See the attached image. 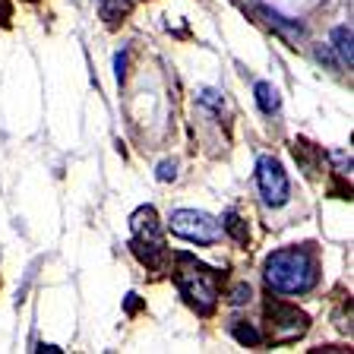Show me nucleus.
Returning <instances> with one entry per match:
<instances>
[{
    "instance_id": "17",
    "label": "nucleus",
    "mask_w": 354,
    "mask_h": 354,
    "mask_svg": "<svg viewBox=\"0 0 354 354\" xmlns=\"http://www.w3.org/2000/svg\"><path fill=\"white\" fill-rule=\"evenodd\" d=\"M136 307H140V301H136V295H127V313H136Z\"/></svg>"
},
{
    "instance_id": "7",
    "label": "nucleus",
    "mask_w": 354,
    "mask_h": 354,
    "mask_svg": "<svg viewBox=\"0 0 354 354\" xmlns=\"http://www.w3.org/2000/svg\"><path fill=\"white\" fill-rule=\"evenodd\" d=\"M133 7H136V0H98V16L104 19V26L114 29L133 13Z\"/></svg>"
},
{
    "instance_id": "8",
    "label": "nucleus",
    "mask_w": 354,
    "mask_h": 354,
    "mask_svg": "<svg viewBox=\"0 0 354 354\" xmlns=\"http://www.w3.org/2000/svg\"><path fill=\"white\" fill-rule=\"evenodd\" d=\"M253 95H257V104H259V111H263L266 118H272V114L281 111V95H279V88H275L272 82H257Z\"/></svg>"
},
{
    "instance_id": "1",
    "label": "nucleus",
    "mask_w": 354,
    "mask_h": 354,
    "mask_svg": "<svg viewBox=\"0 0 354 354\" xmlns=\"http://www.w3.org/2000/svg\"><path fill=\"white\" fill-rule=\"evenodd\" d=\"M263 279L275 295H307L319 281L317 253L310 247H281L266 257Z\"/></svg>"
},
{
    "instance_id": "15",
    "label": "nucleus",
    "mask_w": 354,
    "mask_h": 354,
    "mask_svg": "<svg viewBox=\"0 0 354 354\" xmlns=\"http://www.w3.org/2000/svg\"><path fill=\"white\" fill-rule=\"evenodd\" d=\"M127 57H130V51H120L118 60H114V66H118V82L127 80Z\"/></svg>"
},
{
    "instance_id": "6",
    "label": "nucleus",
    "mask_w": 354,
    "mask_h": 354,
    "mask_svg": "<svg viewBox=\"0 0 354 354\" xmlns=\"http://www.w3.org/2000/svg\"><path fill=\"white\" fill-rule=\"evenodd\" d=\"M257 187H259V196H263L266 206H285L291 199V184H288V174L281 168V162L275 155H259L257 158Z\"/></svg>"
},
{
    "instance_id": "3",
    "label": "nucleus",
    "mask_w": 354,
    "mask_h": 354,
    "mask_svg": "<svg viewBox=\"0 0 354 354\" xmlns=\"http://www.w3.org/2000/svg\"><path fill=\"white\" fill-rule=\"evenodd\" d=\"M130 228H133L130 250L136 253V259H140L146 269H152V272H162L165 263H168V247H165L162 221H158L155 209L140 206L130 218Z\"/></svg>"
},
{
    "instance_id": "13",
    "label": "nucleus",
    "mask_w": 354,
    "mask_h": 354,
    "mask_svg": "<svg viewBox=\"0 0 354 354\" xmlns=\"http://www.w3.org/2000/svg\"><path fill=\"white\" fill-rule=\"evenodd\" d=\"M253 297V291H250V285H237V288H231V295H228V301L234 304V307H241V304H247Z\"/></svg>"
},
{
    "instance_id": "11",
    "label": "nucleus",
    "mask_w": 354,
    "mask_h": 354,
    "mask_svg": "<svg viewBox=\"0 0 354 354\" xmlns=\"http://www.w3.org/2000/svg\"><path fill=\"white\" fill-rule=\"evenodd\" d=\"M221 231H225V234H231L237 243H247V241H250L247 221H243L237 212H228V215H225V221H221Z\"/></svg>"
},
{
    "instance_id": "4",
    "label": "nucleus",
    "mask_w": 354,
    "mask_h": 354,
    "mask_svg": "<svg viewBox=\"0 0 354 354\" xmlns=\"http://www.w3.org/2000/svg\"><path fill=\"white\" fill-rule=\"evenodd\" d=\"M263 310H266V319H269V335H272L275 345L297 342L310 329V317L304 310H297L295 304H285L279 297H266Z\"/></svg>"
},
{
    "instance_id": "2",
    "label": "nucleus",
    "mask_w": 354,
    "mask_h": 354,
    "mask_svg": "<svg viewBox=\"0 0 354 354\" xmlns=\"http://www.w3.org/2000/svg\"><path fill=\"white\" fill-rule=\"evenodd\" d=\"M225 281V272L212 266L199 263L193 253H177L174 257V285L187 304L199 317H212L218 307V288Z\"/></svg>"
},
{
    "instance_id": "14",
    "label": "nucleus",
    "mask_w": 354,
    "mask_h": 354,
    "mask_svg": "<svg viewBox=\"0 0 354 354\" xmlns=\"http://www.w3.org/2000/svg\"><path fill=\"white\" fill-rule=\"evenodd\" d=\"M177 177V162H162L158 165V180H174Z\"/></svg>"
},
{
    "instance_id": "10",
    "label": "nucleus",
    "mask_w": 354,
    "mask_h": 354,
    "mask_svg": "<svg viewBox=\"0 0 354 354\" xmlns=\"http://www.w3.org/2000/svg\"><path fill=\"white\" fill-rule=\"evenodd\" d=\"M231 335H234V339L241 342V345H247V348L263 345V332H259L257 326L243 323V319H234V323H231Z\"/></svg>"
},
{
    "instance_id": "18",
    "label": "nucleus",
    "mask_w": 354,
    "mask_h": 354,
    "mask_svg": "<svg viewBox=\"0 0 354 354\" xmlns=\"http://www.w3.org/2000/svg\"><path fill=\"white\" fill-rule=\"evenodd\" d=\"M35 351H38V354H44V351H48V354H60V348H57V345H38Z\"/></svg>"
},
{
    "instance_id": "16",
    "label": "nucleus",
    "mask_w": 354,
    "mask_h": 354,
    "mask_svg": "<svg viewBox=\"0 0 354 354\" xmlns=\"http://www.w3.org/2000/svg\"><path fill=\"white\" fill-rule=\"evenodd\" d=\"M13 16V7H10V0H0V22H10Z\"/></svg>"
},
{
    "instance_id": "9",
    "label": "nucleus",
    "mask_w": 354,
    "mask_h": 354,
    "mask_svg": "<svg viewBox=\"0 0 354 354\" xmlns=\"http://www.w3.org/2000/svg\"><path fill=\"white\" fill-rule=\"evenodd\" d=\"M332 48L339 54V60L351 70L354 64V51H351V26H339V29L332 32Z\"/></svg>"
},
{
    "instance_id": "5",
    "label": "nucleus",
    "mask_w": 354,
    "mask_h": 354,
    "mask_svg": "<svg viewBox=\"0 0 354 354\" xmlns=\"http://www.w3.org/2000/svg\"><path fill=\"white\" fill-rule=\"evenodd\" d=\"M168 225L171 234L184 237L190 243H199V247H212L221 237V225L209 212H199V209H177V212H171Z\"/></svg>"
},
{
    "instance_id": "12",
    "label": "nucleus",
    "mask_w": 354,
    "mask_h": 354,
    "mask_svg": "<svg viewBox=\"0 0 354 354\" xmlns=\"http://www.w3.org/2000/svg\"><path fill=\"white\" fill-rule=\"evenodd\" d=\"M263 16H266V22H269V26H275V29H279L285 38H291V41H297V38L304 35V29H301V26H297V22H288L285 16H279V13H269V10H263Z\"/></svg>"
}]
</instances>
